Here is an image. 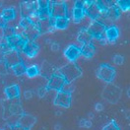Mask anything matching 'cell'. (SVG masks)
<instances>
[{
  "label": "cell",
  "mask_w": 130,
  "mask_h": 130,
  "mask_svg": "<svg viewBox=\"0 0 130 130\" xmlns=\"http://www.w3.org/2000/svg\"><path fill=\"white\" fill-rule=\"evenodd\" d=\"M57 73L64 78L65 82L71 83V82H73L74 80H76L77 78H79L81 76L82 70L76 63L71 62L69 64L63 66L62 68H60Z\"/></svg>",
  "instance_id": "obj_1"
},
{
  "label": "cell",
  "mask_w": 130,
  "mask_h": 130,
  "mask_svg": "<svg viewBox=\"0 0 130 130\" xmlns=\"http://www.w3.org/2000/svg\"><path fill=\"white\" fill-rule=\"evenodd\" d=\"M48 9L52 18H68L67 5L64 1H48Z\"/></svg>",
  "instance_id": "obj_2"
},
{
  "label": "cell",
  "mask_w": 130,
  "mask_h": 130,
  "mask_svg": "<svg viewBox=\"0 0 130 130\" xmlns=\"http://www.w3.org/2000/svg\"><path fill=\"white\" fill-rule=\"evenodd\" d=\"M97 75L103 81L110 83L115 77V69L109 64H102L98 69Z\"/></svg>",
  "instance_id": "obj_3"
},
{
  "label": "cell",
  "mask_w": 130,
  "mask_h": 130,
  "mask_svg": "<svg viewBox=\"0 0 130 130\" xmlns=\"http://www.w3.org/2000/svg\"><path fill=\"white\" fill-rule=\"evenodd\" d=\"M84 10L85 13L93 20H98L102 15V11L98 5L97 1H84Z\"/></svg>",
  "instance_id": "obj_4"
},
{
  "label": "cell",
  "mask_w": 130,
  "mask_h": 130,
  "mask_svg": "<svg viewBox=\"0 0 130 130\" xmlns=\"http://www.w3.org/2000/svg\"><path fill=\"white\" fill-rule=\"evenodd\" d=\"M106 29V28L102 23L95 20V21L92 22V24L90 25V27L87 30L90 32V35L92 36V38H96L99 40H104V39H106V36H105Z\"/></svg>",
  "instance_id": "obj_5"
},
{
  "label": "cell",
  "mask_w": 130,
  "mask_h": 130,
  "mask_svg": "<svg viewBox=\"0 0 130 130\" xmlns=\"http://www.w3.org/2000/svg\"><path fill=\"white\" fill-rule=\"evenodd\" d=\"M37 2L32 1H24L21 3V14L23 18H31L32 15L37 14L38 6Z\"/></svg>",
  "instance_id": "obj_6"
},
{
  "label": "cell",
  "mask_w": 130,
  "mask_h": 130,
  "mask_svg": "<svg viewBox=\"0 0 130 130\" xmlns=\"http://www.w3.org/2000/svg\"><path fill=\"white\" fill-rule=\"evenodd\" d=\"M3 62L6 64L7 67H13L22 61H21V57H20L19 52L14 49H11L10 51L6 52L3 55Z\"/></svg>",
  "instance_id": "obj_7"
},
{
  "label": "cell",
  "mask_w": 130,
  "mask_h": 130,
  "mask_svg": "<svg viewBox=\"0 0 130 130\" xmlns=\"http://www.w3.org/2000/svg\"><path fill=\"white\" fill-rule=\"evenodd\" d=\"M65 84L64 78L59 75L58 73H54L52 76H50L49 78L48 84H47V88L52 90H56V91H60L62 89L63 85Z\"/></svg>",
  "instance_id": "obj_8"
},
{
  "label": "cell",
  "mask_w": 130,
  "mask_h": 130,
  "mask_svg": "<svg viewBox=\"0 0 130 130\" xmlns=\"http://www.w3.org/2000/svg\"><path fill=\"white\" fill-rule=\"evenodd\" d=\"M54 104L56 106H63V107H69L71 104V94L65 93L62 91H58L55 100H54Z\"/></svg>",
  "instance_id": "obj_9"
},
{
  "label": "cell",
  "mask_w": 130,
  "mask_h": 130,
  "mask_svg": "<svg viewBox=\"0 0 130 130\" xmlns=\"http://www.w3.org/2000/svg\"><path fill=\"white\" fill-rule=\"evenodd\" d=\"M35 123H36V117H34L32 115H30V114H21L17 125L19 127H21L23 130H30Z\"/></svg>",
  "instance_id": "obj_10"
},
{
  "label": "cell",
  "mask_w": 130,
  "mask_h": 130,
  "mask_svg": "<svg viewBox=\"0 0 130 130\" xmlns=\"http://www.w3.org/2000/svg\"><path fill=\"white\" fill-rule=\"evenodd\" d=\"M40 36V32L37 28V25H32V27L28 28V29H25L24 32H23V38H24L26 41H34L38 37Z\"/></svg>",
  "instance_id": "obj_11"
},
{
  "label": "cell",
  "mask_w": 130,
  "mask_h": 130,
  "mask_svg": "<svg viewBox=\"0 0 130 130\" xmlns=\"http://www.w3.org/2000/svg\"><path fill=\"white\" fill-rule=\"evenodd\" d=\"M65 56L67 57V59L71 62H74L78 57L81 55V49L79 48L76 45H69L67 49L65 50L64 52Z\"/></svg>",
  "instance_id": "obj_12"
},
{
  "label": "cell",
  "mask_w": 130,
  "mask_h": 130,
  "mask_svg": "<svg viewBox=\"0 0 130 130\" xmlns=\"http://www.w3.org/2000/svg\"><path fill=\"white\" fill-rule=\"evenodd\" d=\"M23 52L29 57L35 56L39 52V45L35 41H27L23 47Z\"/></svg>",
  "instance_id": "obj_13"
},
{
  "label": "cell",
  "mask_w": 130,
  "mask_h": 130,
  "mask_svg": "<svg viewBox=\"0 0 130 130\" xmlns=\"http://www.w3.org/2000/svg\"><path fill=\"white\" fill-rule=\"evenodd\" d=\"M105 36L106 38L110 41H114L117 40V38L119 37V30L117 27L115 26H110L108 28L106 29V32H105Z\"/></svg>",
  "instance_id": "obj_14"
},
{
  "label": "cell",
  "mask_w": 130,
  "mask_h": 130,
  "mask_svg": "<svg viewBox=\"0 0 130 130\" xmlns=\"http://www.w3.org/2000/svg\"><path fill=\"white\" fill-rule=\"evenodd\" d=\"M5 94L8 99L12 100V99H16L20 96V88L18 85H11L5 88Z\"/></svg>",
  "instance_id": "obj_15"
},
{
  "label": "cell",
  "mask_w": 130,
  "mask_h": 130,
  "mask_svg": "<svg viewBox=\"0 0 130 130\" xmlns=\"http://www.w3.org/2000/svg\"><path fill=\"white\" fill-rule=\"evenodd\" d=\"M106 16L110 20V21H114L116 19L119 18V15H120V10L118 9L117 6L113 5L112 7H110L109 9H107L106 12H105Z\"/></svg>",
  "instance_id": "obj_16"
},
{
  "label": "cell",
  "mask_w": 130,
  "mask_h": 130,
  "mask_svg": "<svg viewBox=\"0 0 130 130\" xmlns=\"http://www.w3.org/2000/svg\"><path fill=\"white\" fill-rule=\"evenodd\" d=\"M36 25H37V28H38L40 34L49 32L52 29L51 25L49 23V19H47V20H39V22L36 23Z\"/></svg>",
  "instance_id": "obj_17"
},
{
  "label": "cell",
  "mask_w": 130,
  "mask_h": 130,
  "mask_svg": "<svg viewBox=\"0 0 130 130\" xmlns=\"http://www.w3.org/2000/svg\"><path fill=\"white\" fill-rule=\"evenodd\" d=\"M81 49V54H83L84 56L86 57H91L94 56L95 54V46L90 42V43H86V44H83Z\"/></svg>",
  "instance_id": "obj_18"
},
{
  "label": "cell",
  "mask_w": 130,
  "mask_h": 130,
  "mask_svg": "<svg viewBox=\"0 0 130 130\" xmlns=\"http://www.w3.org/2000/svg\"><path fill=\"white\" fill-rule=\"evenodd\" d=\"M92 36L90 35V32H88V30H81L79 34H78V41L82 42L83 44L86 43H90L92 41Z\"/></svg>",
  "instance_id": "obj_19"
},
{
  "label": "cell",
  "mask_w": 130,
  "mask_h": 130,
  "mask_svg": "<svg viewBox=\"0 0 130 130\" xmlns=\"http://www.w3.org/2000/svg\"><path fill=\"white\" fill-rule=\"evenodd\" d=\"M1 16L3 17V19L5 21H11V20H14L15 17H16V10L14 8H7L4 9L1 13Z\"/></svg>",
  "instance_id": "obj_20"
},
{
  "label": "cell",
  "mask_w": 130,
  "mask_h": 130,
  "mask_svg": "<svg viewBox=\"0 0 130 130\" xmlns=\"http://www.w3.org/2000/svg\"><path fill=\"white\" fill-rule=\"evenodd\" d=\"M68 24H69L68 18H57V19H55L54 28L59 29V30H64L68 27Z\"/></svg>",
  "instance_id": "obj_21"
},
{
  "label": "cell",
  "mask_w": 130,
  "mask_h": 130,
  "mask_svg": "<svg viewBox=\"0 0 130 130\" xmlns=\"http://www.w3.org/2000/svg\"><path fill=\"white\" fill-rule=\"evenodd\" d=\"M37 16L39 17L40 20H47L50 18V11H49L48 8L38 9Z\"/></svg>",
  "instance_id": "obj_22"
},
{
  "label": "cell",
  "mask_w": 130,
  "mask_h": 130,
  "mask_svg": "<svg viewBox=\"0 0 130 130\" xmlns=\"http://www.w3.org/2000/svg\"><path fill=\"white\" fill-rule=\"evenodd\" d=\"M85 15V10L84 9H80V8H75L73 9V19L75 22L79 23L83 19V17Z\"/></svg>",
  "instance_id": "obj_23"
},
{
  "label": "cell",
  "mask_w": 130,
  "mask_h": 130,
  "mask_svg": "<svg viewBox=\"0 0 130 130\" xmlns=\"http://www.w3.org/2000/svg\"><path fill=\"white\" fill-rule=\"evenodd\" d=\"M12 69H13L14 73L16 74V75L20 76V75H23V74L26 73L27 67L25 66V64L23 63V62H20V63H18V64L15 65V66H13Z\"/></svg>",
  "instance_id": "obj_24"
},
{
  "label": "cell",
  "mask_w": 130,
  "mask_h": 130,
  "mask_svg": "<svg viewBox=\"0 0 130 130\" xmlns=\"http://www.w3.org/2000/svg\"><path fill=\"white\" fill-rule=\"evenodd\" d=\"M26 73L27 75L30 77V78H32L35 76H38L40 74V69L37 65H32L31 67H28L27 70H26Z\"/></svg>",
  "instance_id": "obj_25"
},
{
  "label": "cell",
  "mask_w": 130,
  "mask_h": 130,
  "mask_svg": "<svg viewBox=\"0 0 130 130\" xmlns=\"http://www.w3.org/2000/svg\"><path fill=\"white\" fill-rule=\"evenodd\" d=\"M15 35H16V32H15V30L13 28L8 27V26H6L5 28H3V37L6 40L9 39V38H11V37H13V36H15Z\"/></svg>",
  "instance_id": "obj_26"
},
{
  "label": "cell",
  "mask_w": 130,
  "mask_h": 130,
  "mask_svg": "<svg viewBox=\"0 0 130 130\" xmlns=\"http://www.w3.org/2000/svg\"><path fill=\"white\" fill-rule=\"evenodd\" d=\"M32 25H35V23L32 22V20L31 18H23L20 22V26L23 28V29H28L30 27H32Z\"/></svg>",
  "instance_id": "obj_27"
},
{
  "label": "cell",
  "mask_w": 130,
  "mask_h": 130,
  "mask_svg": "<svg viewBox=\"0 0 130 130\" xmlns=\"http://www.w3.org/2000/svg\"><path fill=\"white\" fill-rule=\"evenodd\" d=\"M115 3L117 4V7H118V9H119L120 11H127L130 7L129 1H124V0H122V1H117V2H115Z\"/></svg>",
  "instance_id": "obj_28"
},
{
  "label": "cell",
  "mask_w": 130,
  "mask_h": 130,
  "mask_svg": "<svg viewBox=\"0 0 130 130\" xmlns=\"http://www.w3.org/2000/svg\"><path fill=\"white\" fill-rule=\"evenodd\" d=\"M73 90H74V87L72 86V84H71V83H67V82H65V84L63 85L62 89L60 90V91L65 92V93H68V94H71Z\"/></svg>",
  "instance_id": "obj_29"
},
{
  "label": "cell",
  "mask_w": 130,
  "mask_h": 130,
  "mask_svg": "<svg viewBox=\"0 0 130 130\" xmlns=\"http://www.w3.org/2000/svg\"><path fill=\"white\" fill-rule=\"evenodd\" d=\"M104 130H119V128H118V126H117L116 122L111 121V122H109L107 125L105 126Z\"/></svg>",
  "instance_id": "obj_30"
},
{
  "label": "cell",
  "mask_w": 130,
  "mask_h": 130,
  "mask_svg": "<svg viewBox=\"0 0 130 130\" xmlns=\"http://www.w3.org/2000/svg\"><path fill=\"white\" fill-rule=\"evenodd\" d=\"M113 61L114 63H116V64H122L123 63V61H124V57L122 56V55H119V54H116L115 56L113 57Z\"/></svg>",
  "instance_id": "obj_31"
},
{
  "label": "cell",
  "mask_w": 130,
  "mask_h": 130,
  "mask_svg": "<svg viewBox=\"0 0 130 130\" xmlns=\"http://www.w3.org/2000/svg\"><path fill=\"white\" fill-rule=\"evenodd\" d=\"M38 9L48 8V1H37Z\"/></svg>",
  "instance_id": "obj_32"
},
{
  "label": "cell",
  "mask_w": 130,
  "mask_h": 130,
  "mask_svg": "<svg viewBox=\"0 0 130 130\" xmlns=\"http://www.w3.org/2000/svg\"><path fill=\"white\" fill-rule=\"evenodd\" d=\"M91 121L89 120H86V119H82L80 120V125L83 126V127H91Z\"/></svg>",
  "instance_id": "obj_33"
},
{
  "label": "cell",
  "mask_w": 130,
  "mask_h": 130,
  "mask_svg": "<svg viewBox=\"0 0 130 130\" xmlns=\"http://www.w3.org/2000/svg\"><path fill=\"white\" fill-rule=\"evenodd\" d=\"M47 89H48V88H45V87L40 88V89H39V96H40V97L45 96V94H46V92H47Z\"/></svg>",
  "instance_id": "obj_34"
},
{
  "label": "cell",
  "mask_w": 130,
  "mask_h": 130,
  "mask_svg": "<svg viewBox=\"0 0 130 130\" xmlns=\"http://www.w3.org/2000/svg\"><path fill=\"white\" fill-rule=\"evenodd\" d=\"M6 68H7V66L6 64L3 62V61H0V73H5L6 71Z\"/></svg>",
  "instance_id": "obj_35"
},
{
  "label": "cell",
  "mask_w": 130,
  "mask_h": 130,
  "mask_svg": "<svg viewBox=\"0 0 130 130\" xmlns=\"http://www.w3.org/2000/svg\"><path fill=\"white\" fill-rule=\"evenodd\" d=\"M75 8L84 9V1H76L75 2Z\"/></svg>",
  "instance_id": "obj_36"
},
{
  "label": "cell",
  "mask_w": 130,
  "mask_h": 130,
  "mask_svg": "<svg viewBox=\"0 0 130 130\" xmlns=\"http://www.w3.org/2000/svg\"><path fill=\"white\" fill-rule=\"evenodd\" d=\"M6 26H7V21H5L3 19V17L0 15V27L1 28H5Z\"/></svg>",
  "instance_id": "obj_37"
},
{
  "label": "cell",
  "mask_w": 130,
  "mask_h": 130,
  "mask_svg": "<svg viewBox=\"0 0 130 130\" xmlns=\"http://www.w3.org/2000/svg\"><path fill=\"white\" fill-rule=\"evenodd\" d=\"M32 96V92H30V91H28V92L26 91V92H25V98H26V99H31Z\"/></svg>",
  "instance_id": "obj_38"
},
{
  "label": "cell",
  "mask_w": 130,
  "mask_h": 130,
  "mask_svg": "<svg viewBox=\"0 0 130 130\" xmlns=\"http://www.w3.org/2000/svg\"><path fill=\"white\" fill-rule=\"evenodd\" d=\"M103 108H104V106H102L101 104H97L96 105V109L97 110H103Z\"/></svg>",
  "instance_id": "obj_39"
}]
</instances>
